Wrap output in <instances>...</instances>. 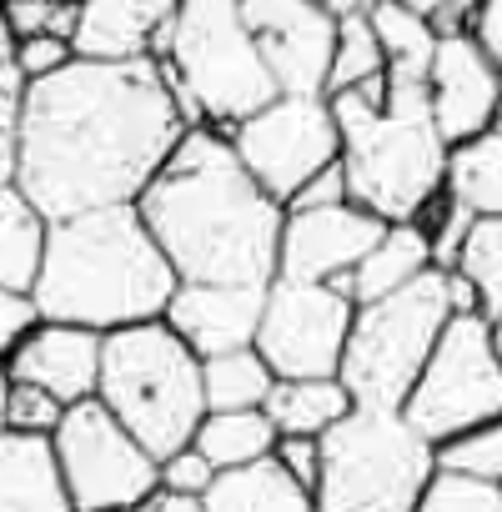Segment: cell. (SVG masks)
Instances as JSON below:
<instances>
[{
  "label": "cell",
  "instance_id": "5",
  "mask_svg": "<svg viewBox=\"0 0 502 512\" xmlns=\"http://www.w3.org/2000/svg\"><path fill=\"white\" fill-rule=\"evenodd\" d=\"M96 397L121 417V427L161 462L186 447L206 417L201 357L166 322H131L101 337V382Z\"/></svg>",
  "mask_w": 502,
  "mask_h": 512
},
{
  "label": "cell",
  "instance_id": "46",
  "mask_svg": "<svg viewBox=\"0 0 502 512\" xmlns=\"http://www.w3.org/2000/svg\"><path fill=\"white\" fill-rule=\"evenodd\" d=\"M492 342H497V357H502V312L492 317Z\"/></svg>",
  "mask_w": 502,
  "mask_h": 512
},
{
  "label": "cell",
  "instance_id": "15",
  "mask_svg": "<svg viewBox=\"0 0 502 512\" xmlns=\"http://www.w3.org/2000/svg\"><path fill=\"white\" fill-rule=\"evenodd\" d=\"M502 101V71L487 61V51L472 36H437L432 66H427V106L447 146L477 136L492 126Z\"/></svg>",
  "mask_w": 502,
  "mask_h": 512
},
{
  "label": "cell",
  "instance_id": "21",
  "mask_svg": "<svg viewBox=\"0 0 502 512\" xmlns=\"http://www.w3.org/2000/svg\"><path fill=\"white\" fill-rule=\"evenodd\" d=\"M422 272H432V236L422 221H387L382 236L372 241V251L352 267L347 277V297L352 302H372L387 297L407 282H417Z\"/></svg>",
  "mask_w": 502,
  "mask_h": 512
},
{
  "label": "cell",
  "instance_id": "23",
  "mask_svg": "<svg viewBox=\"0 0 502 512\" xmlns=\"http://www.w3.org/2000/svg\"><path fill=\"white\" fill-rule=\"evenodd\" d=\"M46 211L16 186L0 181V282L6 287H36L41 256H46Z\"/></svg>",
  "mask_w": 502,
  "mask_h": 512
},
{
  "label": "cell",
  "instance_id": "24",
  "mask_svg": "<svg viewBox=\"0 0 502 512\" xmlns=\"http://www.w3.org/2000/svg\"><path fill=\"white\" fill-rule=\"evenodd\" d=\"M447 196L472 216H502V131H477L447 146Z\"/></svg>",
  "mask_w": 502,
  "mask_h": 512
},
{
  "label": "cell",
  "instance_id": "28",
  "mask_svg": "<svg viewBox=\"0 0 502 512\" xmlns=\"http://www.w3.org/2000/svg\"><path fill=\"white\" fill-rule=\"evenodd\" d=\"M482 297V317L502 312V216H472L457 262H452Z\"/></svg>",
  "mask_w": 502,
  "mask_h": 512
},
{
  "label": "cell",
  "instance_id": "36",
  "mask_svg": "<svg viewBox=\"0 0 502 512\" xmlns=\"http://www.w3.org/2000/svg\"><path fill=\"white\" fill-rule=\"evenodd\" d=\"M41 322V307H36V292L26 287H6L0 282V357H11L21 347V337Z\"/></svg>",
  "mask_w": 502,
  "mask_h": 512
},
{
  "label": "cell",
  "instance_id": "45",
  "mask_svg": "<svg viewBox=\"0 0 502 512\" xmlns=\"http://www.w3.org/2000/svg\"><path fill=\"white\" fill-rule=\"evenodd\" d=\"M402 6H412V11L432 16V11H442V6H447V0H402Z\"/></svg>",
  "mask_w": 502,
  "mask_h": 512
},
{
  "label": "cell",
  "instance_id": "22",
  "mask_svg": "<svg viewBox=\"0 0 502 512\" xmlns=\"http://www.w3.org/2000/svg\"><path fill=\"white\" fill-rule=\"evenodd\" d=\"M267 417L277 422V437L282 432H302V437H322L337 417H347L357 402L347 392V382L337 372H322V377H277L272 392H267Z\"/></svg>",
  "mask_w": 502,
  "mask_h": 512
},
{
  "label": "cell",
  "instance_id": "31",
  "mask_svg": "<svg viewBox=\"0 0 502 512\" xmlns=\"http://www.w3.org/2000/svg\"><path fill=\"white\" fill-rule=\"evenodd\" d=\"M6 11V26L16 41L26 36H61L71 41L76 31V16H81V0H0Z\"/></svg>",
  "mask_w": 502,
  "mask_h": 512
},
{
  "label": "cell",
  "instance_id": "26",
  "mask_svg": "<svg viewBox=\"0 0 502 512\" xmlns=\"http://www.w3.org/2000/svg\"><path fill=\"white\" fill-rule=\"evenodd\" d=\"M191 442L211 457V467H236L277 447V422L267 407H206Z\"/></svg>",
  "mask_w": 502,
  "mask_h": 512
},
{
  "label": "cell",
  "instance_id": "8",
  "mask_svg": "<svg viewBox=\"0 0 502 512\" xmlns=\"http://www.w3.org/2000/svg\"><path fill=\"white\" fill-rule=\"evenodd\" d=\"M447 317H452V307H447L442 267L422 272L417 282H407L387 297L357 302L352 332H347V347H342V367H337L352 402L402 407V397L412 392L417 372L427 367Z\"/></svg>",
  "mask_w": 502,
  "mask_h": 512
},
{
  "label": "cell",
  "instance_id": "32",
  "mask_svg": "<svg viewBox=\"0 0 502 512\" xmlns=\"http://www.w3.org/2000/svg\"><path fill=\"white\" fill-rule=\"evenodd\" d=\"M437 462H457V467H472V472L502 482V412L487 417L482 427H472V432L442 442V447H437Z\"/></svg>",
  "mask_w": 502,
  "mask_h": 512
},
{
  "label": "cell",
  "instance_id": "47",
  "mask_svg": "<svg viewBox=\"0 0 502 512\" xmlns=\"http://www.w3.org/2000/svg\"><path fill=\"white\" fill-rule=\"evenodd\" d=\"M492 131H502V101H497V116H492Z\"/></svg>",
  "mask_w": 502,
  "mask_h": 512
},
{
  "label": "cell",
  "instance_id": "16",
  "mask_svg": "<svg viewBox=\"0 0 502 512\" xmlns=\"http://www.w3.org/2000/svg\"><path fill=\"white\" fill-rule=\"evenodd\" d=\"M267 282H176L166 302V322L191 342L196 357H216L257 342Z\"/></svg>",
  "mask_w": 502,
  "mask_h": 512
},
{
  "label": "cell",
  "instance_id": "13",
  "mask_svg": "<svg viewBox=\"0 0 502 512\" xmlns=\"http://www.w3.org/2000/svg\"><path fill=\"white\" fill-rule=\"evenodd\" d=\"M236 6L277 91L327 96L337 46V16L327 6H317V0H236Z\"/></svg>",
  "mask_w": 502,
  "mask_h": 512
},
{
  "label": "cell",
  "instance_id": "38",
  "mask_svg": "<svg viewBox=\"0 0 502 512\" xmlns=\"http://www.w3.org/2000/svg\"><path fill=\"white\" fill-rule=\"evenodd\" d=\"M277 457H282V467L307 487V492H317V482H322V437H302V432H282L277 437V447H272Z\"/></svg>",
  "mask_w": 502,
  "mask_h": 512
},
{
  "label": "cell",
  "instance_id": "7",
  "mask_svg": "<svg viewBox=\"0 0 502 512\" xmlns=\"http://www.w3.org/2000/svg\"><path fill=\"white\" fill-rule=\"evenodd\" d=\"M437 467V447L402 407H352L322 432V512H412Z\"/></svg>",
  "mask_w": 502,
  "mask_h": 512
},
{
  "label": "cell",
  "instance_id": "3",
  "mask_svg": "<svg viewBox=\"0 0 502 512\" xmlns=\"http://www.w3.org/2000/svg\"><path fill=\"white\" fill-rule=\"evenodd\" d=\"M176 267L151 236L136 201L56 216L46 226V256L36 272V307L56 322L116 332L166 312Z\"/></svg>",
  "mask_w": 502,
  "mask_h": 512
},
{
  "label": "cell",
  "instance_id": "37",
  "mask_svg": "<svg viewBox=\"0 0 502 512\" xmlns=\"http://www.w3.org/2000/svg\"><path fill=\"white\" fill-rule=\"evenodd\" d=\"M71 56H76V51H71V41H61V36H26V41H16V51H11V61H16V71H21L26 81H41V76L61 71Z\"/></svg>",
  "mask_w": 502,
  "mask_h": 512
},
{
  "label": "cell",
  "instance_id": "40",
  "mask_svg": "<svg viewBox=\"0 0 502 512\" xmlns=\"http://www.w3.org/2000/svg\"><path fill=\"white\" fill-rule=\"evenodd\" d=\"M472 41L487 51V61L502 71V0H477L472 16Z\"/></svg>",
  "mask_w": 502,
  "mask_h": 512
},
{
  "label": "cell",
  "instance_id": "10",
  "mask_svg": "<svg viewBox=\"0 0 502 512\" xmlns=\"http://www.w3.org/2000/svg\"><path fill=\"white\" fill-rule=\"evenodd\" d=\"M51 442H56V457H61L66 497L81 512L141 507L146 492L156 487V457L121 427V417L101 397L66 402Z\"/></svg>",
  "mask_w": 502,
  "mask_h": 512
},
{
  "label": "cell",
  "instance_id": "39",
  "mask_svg": "<svg viewBox=\"0 0 502 512\" xmlns=\"http://www.w3.org/2000/svg\"><path fill=\"white\" fill-rule=\"evenodd\" d=\"M332 201H352V191H347V171H342V156L327 161L322 171H312V176L292 191L287 211H292V206H332Z\"/></svg>",
  "mask_w": 502,
  "mask_h": 512
},
{
  "label": "cell",
  "instance_id": "33",
  "mask_svg": "<svg viewBox=\"0 0 502 512\" xmlns=\"http://www.w3.org/2000/svg\"><path fill=\"white\" fill-rule=\"evenodd\" d=\"M61 412H66V402H61L56 392H46L41 382L11 377V392H6V427H21V432H56V427H61Z\"/></svg>",
  "mask_w": 502,
  "mask_h": 512
},
{
  "label": "cell",
  "instance_id": "27",
  "mask_svg": "<svg viewBox=\"0 0 502 512\" xmlns=\"http://www.w3.org/2000/svg\"><path fill=\"white\" fill-rule=\"evenodd\" d=\"M277 372L257 347H231L216 357H201V392L206 407H262Z\"/></svg>",
  "mask_w": 502,
  "mask_h": 512
},
{
  "label": "cell",
  "instance_id": "29",
  "mask_svg": "<svg viewBox=\"0 0 502 512\" xmlns=\"http://www.w3.org/2000/svg\"><path fill=\"white\" fill-rule=\"evenodd\" d=\"M417 507H427V512H502V482H492L472 467H457V462H437Z\"/></svg>",
  "mask_w": 502,
  "mask_h": 512
},
{
  "label": "cell",
  "instance_id": "4",
  "mask_svg": "<svg viewBox=\"0 0 502 512\" xmlns=\"http://www.w3.org/2000/svg\"><path fill=\"white\" fill-rule=\"evenodd\" d=\"M342 131V171L357 206L382 221H417L447 186V141L427 106V81L367 76L327 91Z\"/></svg>",
  "mask_w": 502,
  "mask_h": 512
},
{
  "label": "cell",
  "instance_id": "30",
  "mask_svg": "<svg viewBox=\"0 0 502 512\" xmlns=\"http://www.w3.org/2000/svg\"><path fill=\"white\" fill-rule=\"evenodd\" d=\"M387 61H382V46H377V31H372V16L357 11V16H337V46H332V76H327V91H342V86H357L367 76H382Z\"/></svg>",
  "mask_w": 502,
  "mask_h": 512
},
{
  "label": "cell",
  "instance_id": "20",
  "mask_svg": "<svg viewBox=\"0 0 502 512\" xmlns=\"http://www.w3.org/2000/svg\"><path fill=\"white\" fill-rule=\"evenodd\" d=\"M206 512H312V492L282 467L277 452H262L236 467H216L206 487Z\"/></svg>",
  "mask_w": 502,
  "mask_h": 512
},
{
  "label": "cell",
  "instance_id": "17",
  "mask_svg": "<svg viewBox=\"0 0 502 512\" xmlns=\"http://www.w3.org/2000/svg\"><path fill=\"white\" fill-rule=\"evenodd\" d=\"M101 337L106 332L96 327L41 317L21 337V347L6 357V367L21 382H41L61 402H81V397H96V382H101Z\"/></svg>",
  "mask_w": 502,
  "mask_h": 512
},
{
  "label": "cell",
  "instance_id": "9",
  "mask_svg": "<svg viewBox=\"0 0 502 512\" xmlns=\"http://www.w3.org/2000/svg\"><path fill=\"white\" fill-rule=\"evenodd\" d=\"M502 412V357L492 342V317L457 312L447 317L427 367L402 397V417L432 442H452Z\"/></svg>",
  "mask_w": 502,
  "mask_h": 512
},
{
  "label": "cell",
  "instance_id": "6",
  "mask_svg": "<svg viewBox=\"0 0 502 512\" xmlns=\"http://www.w3.org/2000/svg\"><path fill=\"white\" fill-rule=\"evenodd\" d=\"M191 126H236L277 96V81L251 41L236 0H176L161 46Z\"/></svg>",
  "mask_w": 502,
  "mask_h": 512
},
{
  "label": "cell",
  "instance_id": "2",
  "mask_svg": "<svg viewBox=\"0 0 502 512\" xmlns=\"http://www.w3.org/2000/svg\"><path fill=\"white\" fill-rule=\"evenodd\" d=\"M181 282H272L287 206L257 186L221 126H186L136 196Z\"/></svg>",
  "mask_w": 502,
  "mask_h": 512
},
{
  "label": "cell",
  "instance_id": "12",
  "mask_svg": "<svg viewBox=\"0 0 502 512\" xmlns=\"http://www.w3.org/2000/svg\"><path fill=\"white\" fill-rule=\"evenodd\" d=\"M357 302L332 287V282H302V277H272L262 322H257V347L277 377H322L342 367V347L352 332Z\"/></svg>",
  "mask_w": 502,
  "mask_h": 512
},
{
  "label": "cell",
  "instance_id": "43",
  "mask_svg": "<svg viewBox=\"0 0 502 512\" xmlns=\"http://www.w3.org/2000/svg\"><path fill=\"white\" fill-rule=\"evenodd\" d=\"M11 51H16V36L6 26V11H0V61H11Z\"/></svg>",
  "mask_w": 502,
  "mask_h": 512
},
{
  "label": "cell",
  "instance_id": "11",
  "mask_svg": "<svg viewBox=\"0 0 502 512\" xmlns=\"http://www.w3.org/2000/svg\"><path fill=\"white\" fill-rule=\"evenodd\" d=\"M241 166L257 176V186L267 196H277L282 206L292 201V191L322 171L327 161L342 156V131L332 116L327 96H292L277 91L262 111H251L246 121L226 126Z\"/></svg>",
  "mask_w": 502,
  "mask_h": 512
},
{
  "label": "cell",
  "instance_id": "41",
  "mask_svg": "<svg viewBox=\"0 0 502 512\" xmlns=\"http://www.w3.org/2000/svg\"><path fill=\"white\" fill-rule=\"evenodd\" d=\"M141 507H151V512H206V502L196 492H176V487H161V482L146 492Z\"/></svg>",
  "mask_w": 502,
  "mask_h": 512
},
{
  "label": "cell",
  "instance_id": "25",
  "mask_svg": "<svg viewBox=\"0 0 502 512\" xmlns=\"http://www.w3.org/2000/svg\"><path fill=\"white\" fill-rule=\"evenodd\" d=\"M367 16H372V31H377L387 76L392 81H427V66H432V51H437L432 21L422 11L402 6V0H377Z\"/></svg>",
  "mask_w": 502,
  "mask_h": 512
},
{
  "label": "cell",
  "instance_id": "42",
  "mask_svg": "<svg viewBox=\"0 0 502 512\" xmlns=\"http://www.w3.org/2000/svg\"><path fill=\"white\" fill-rule=\"evenodd\" d=\"M317 6H327L332 16H357V11H372L377 0H317Z\"/></svg>",
  "mask_w": 502,
  "mask_h": 512
},
{
  "label": "cell",
  "instance_id": "34",
  "mask_svg": "<svg viewBox=\"0 0 502 512\" xmlns=\"http://www.w3.org/2000/svg\"><path fill=\"white\" fill-rule=\"evenodd\" d=\"M21 101H26V76L16 71V61H0V181H16Z\"/></svg>",
  "mask_w": 502,
  "mask_h": 512
},
{
  "label": "cell",
  "instance_id": "44",
  "mask_svg": "<svg viewBox=\"0 0 502 512\" xmlns=\"http://www.w3.org/2000/svg\"><path fill=\"white\" fill-rule=\"evenodd\" d=\"M6 392H11V367L0 357V427H6Z\"/></svg>",
  "mask_w": 502,
  "mask_h": 512
},
{
  "label": "cell",
  "instance_id": "1",
  "mask_svg": "<svg viewBox=\"0 0 502 512\" xmlns=\"http://www.w3.org/2000/svg\"><path fill=\"white\" fill-rule=\"evenodd\" d=\"M191 116L161 56L91 61L26 81L16 186L56 216L136 201L186 136Z\"/></svg>",
  "mask_w": 502,
  "mask_h": 512
},
{
  "label": "cell",
  "instance_id": "14",
  "mask_svg": "<svg viewBox=\"0 0 502 512\" xmlns=\"http://www.w3.org/2000/svg\"><path fill=\"white\" fill-rule=\"evenodd\" d=\"M382 216L357 201L332 206H292L282 216V246H277V272L302 282H337L352 277V267L372 251L382 236Z\"/></svg>",
  "mask_w": 502,
  "mask_h": 512
},
{
  "label": "cell",
  "instance_id": "35",
  "mask_svg": "<svg viewBox=\"0 0 502 512\" xmlns=\"http://www.w3.org/2000/svg\"><path fill=\"white\" fill-rule=\"evenodd\" d=\"M211 477H216V467H211V457H206L196 442H186V447H176V452H166V457L156 462V482H161V487H176V492L206 497Z\"/></svg>",
  "mask_w": 502,
  "mask_h": 512
},
{
  "label": "cell",
  "instance_id": "18",
  "mask_svg": "<svg viewBox=\"0 0 502 512\" xmlns=\"http://www.w3.org/2000/svg\"><path fill=\"white\" fill-rule=\"evenodd\" d=\"M176 0H81L71 51L91 61H136L161 56Z\"/></svg>",
  "mask_w": 502,
  "mask_h": 512
},
{
  "label": "cell",
  "instance_id": "19",
  "mask_svg": "<svg viewBox=\"0 0 502 512\" xmlns=\"http://www.w3.org/2000/svg\"><path fill=\"white\" fill-rule=\"evenodd\" d=\"M66 477L51 432L0 427V512H66Z\"/></svg>",
  "mask_w": 502,
  "mask_h": 512
}]
</instances>
